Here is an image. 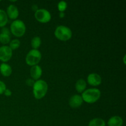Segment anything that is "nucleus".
<instances>
[{
    "label": "nucleus",
    "instance_id": "obj_4",
    "mask_svg": "<svg viewBox=\"0 0 126 126\" xmlns=\"http://www.w3.org/2000/svg\"><path fill=\"white\" fill-rule=\"evenodd\" d=\"M11 33L17 37H21L25 34L26 27L24 22L20 20H16L13 21L11 25Z\"/></svg>",
    "mask_w": 126,
    "mask_h": 126
},
{
    "label": "nucleus",
    "instance_id": "obj_12",
    "mask_svg": "<svg viewBox=\"0 0 126 126\" xmlns=\"http://www.w3.org/2000/svg\"><path fill=\"white\" fill-rule=\"evenodd\" d=\"M18 10L14 5H10L7 9V16L11 19H16L18 16Z\"/></svg>",
    "mask_w": 126,
    "mask_h": 126
},
{
    "label": "nucleus",
    "instance_id": "obj_17",
    "mask_svg": "<svg viewBox=\"0 0 126 126\" xmlns=\"http://www.w3.org/2000/svg\"><path fill=\"white\" fill-rule=\"evenodd\" d=\"M105 122L102 118H97L92 119L89 123V126H105Z\"/></svg>",
    "mask_w": 126,
    "mask_h": 126
},
{
    "label": "nucleus",
    "instance_id": "obj_24",
    "mask_svg": "<svg viewBox=\"0 0 126 126\" xmlns=\"http://www.w3.org/2000/svg\"><path fill=\"white\" fill-rule=\"evenodd\" d=\"M64 16H65V14H64V12H60V17H61V18H63V17H64Z\"/></svg>",
    "mask_w": 126,
    "mask_h": 126
},
{
    "label": "nucleus",
    "instance_id": "obj_13",
    "mask_svg": "<svg viewBox=\"0 0 126 126\" xmlns=\"http://www.w3.org/2000/svg\"><path fill=\"white\" fill-rule=\"evenodd\" d=\"M12 68L8 64L6 63H2L0 65V72L2 76H5V77L11 76V75L12 74Z\"/></svg>",
    "mask_w": 126,
    "mask_h": 126
},
{
    "label": "nucleus",
    "instance_id": "obj_20",
    "mask_svg": "<svg viewBox=\"0 0 126 126\" xmlns=\"http://www.w3.org/2000/svg\"><path fill=\"white\" fill-rule=\"evenodd\" d=\"M67 7V3L65 1H62L58 4V9L60 11V12H63L66 10Z\"/></svg>",
    "mask_w": 126,
    "mask_h": 126
},
{
    "label": "nucleus",
    "instance_id": "obj_22",
    "mask_svg": "<svg viewBox=\"0 0 126 126\" xmlns=\"http://www.w3.org/2000/svg\"><path fill=\"white\" fill-rule=\"evenodd\" d=\"M26 84H27V85H28L29 86H33V85L34 84V81L33 79L28 78L26 80Z\"/></svg>",
    "mask_w": 126,
    "mask_h": 126
},
{
    "label": "nucleus",
    "instance_id": "obj_6",
    "mask_svg": "<svg viewBox=\"0 0 126 126\" xmlns=\"http://www.w3.org/2000/svg\"><path fill=\"white\" fill-rule=\"evenodd\" d=\"M34 17L38 22L41 23H47L51 19V15L47 10L39 9L34 13Z\"/></svg>",
    "mask_w": 126,
    "mask_h": 126
},
{
    "label": "nucleus",
    "instance_id": "obj_21",
    "mask_svg": "<svg viewBox=\"0 0 126 126\" xmlns=\"http://www.w3.org/2000/svg\"><path fill=\"white\" fill-rule=\"evenodd\" d=\"M6 89V84H4V82L0 81V95L2 94Z\"/></svg>",
    "mask_w": 126,
    "mask_h": 126
},
{
    "label": "nucleus",
    "instance_id": "obj_5",
    "mask_svg": "<svg viewBox=\"0 0 126 126\" xmlns=\"http://www.w3.org/2000/svg\"><path fill=\"white\" fill-rule=\"evenodd\" d=\"M41 59V54L38 49H32L27 54L25 61L27 65L34 66L39 63Z\"/></svg>",
    "mask_w": 126,
    "mask_h": 126
},
{
    "label": "nucleus",
    "instance_id": "obj_10",
    "mask_svg": "<svg viewBox=\"0 0 126 126\" xmlns=\"http://www.w3.org/2000/svg\"><path fill=\"white\" fill-rule=\"evenodd\" d=\"M11 32L8 28L3 27L0 34V42L3 44H8L11 40Z\"/></svg>",
    "mask_w": 126,
    "mask_h": 126
},
{
    "label": "nucleus",
    "instance_id": "obj_3",
    "mask_svg": "<svg viewBox=\"0 0 126 126\" xmlns=\"http://www.w3.org/2000/svg\"><path fill=\"white\" fill-rule=\"evenodd\" d=\"M54 34L59 40L66 41L71 39L72 37V32L68 27L63 25H60L56 28Z\"/></svg>",
    "mask_w": 126,
    "mask_h": 126
},
{
    "label": "nucleus",
    "instance_id": "obj_23",
    "mask_svg": "<svg viewBox=\"0 0 126 126\" xmlns=\"http://www.w3.org/2000/svg\"><path fill=\"white\" fill-rule=\"evenodd\" d=\"M4 94L7 97H9V96H11L12 95V92L11 91V90L8 89H6L4 91Z\"/></svg>",
    "mask_w": 126,
    "mask_h": 126
},
{
    "label": "nucleus",
    "instance_id": "obj_15",
    "mask_svg": "<svg viewBox=\"0 0 126 126\" xmlns=\"http://www.w3.org/2000/svg\"><path fill=\"white\" fill-rule=\"evenodd\" d=\"M86 82L83 79H79L78 80L75 84L76 90L79 93H82L86 90Z\"/></svg>",
    "mask_w": 126,
    "mask_h": 126
},
{
    "label": "nucleus",
    "instance_id": "obj_7",
    "mask_svg": "<svg viewBox=\"0 0 126 126\" xmlns=\"http://www.w3.org/2000/svg\"><path fill=\"white\" fill-rule=\"evenodd\" d=\"M12 56V50L7 46H2L0 47V60L6 62L11 59Z\"/></svg>",
    "mask_w": 126,
    "mask_h": 126
},
{
    "label": "nucleus",
    "instance_id": "obj_14",
    "mask_svg": "<svg viewBox=\"0 0 126 126\" xmlns=\"http://www.w3.org/2000/svg\"><path fill=\"white\" fill-rule=\"evenodd\" d=\"M123 125V120L121 117L114 116L110 118L108 121V126H122Z\"/></svg>",
    "mask_w": 126,
    "mask_h": 126
},
{
    "label": "nucleus",
    "instance_id": "obj_8",
    "mask_svg": "<svg viewBox=\"0 0 126 126\" xmlns=\"http://www.w3.org/2000/svg\"><path fill=\"white\" fill-rule=\"evenodd\" d=\"M87 82L91 86H98L102 83V78L97 73L89 74L87 77Z\"/></svg>",
    "mask_w": 126,
    "mask_h": 126
},
{
    "label": "nucleus",
    "instance_id": "obj_16",
    "mask_svg": "<svg viewBox=\"0 0 126 126\" xmlns=\"http://www.w3.org/2000/svg\"><path fill=\"white\" fill-rule=\"evenodd\" d=\"M8 22V17L4 10L0 9V27H3Z\"/></svg>",
    "mask_w": 126,
    "mask_h": 126
},
{
    "label": "nucleus",
    "instance_id": "obj_18",
    "mask_svg": "<svg viewBox=\"0 0 126 126\" xmlns=\"http://www.w3.org/2000/svg\"><path fill=\"white\" fill-rule=\"evenodd\" d=\"M41 44V38L39 37H34L32 39L31 44H32V46L33 48V49H38L40 47Z\"/></svg>",
    "mask_w": 126,
    "mask_h": 126
},
{
    "label": "nucleus",
    "instance_id": "obj_2",
    "mask_svg": "<svg viewBox=\"0 0 126 126\" xmlns=\"http://www.w3.org/2000/svg\"><path fill=\"white\" fill-rule=\"evenodd\" d=\"M101 95L100 90L96 88H91L85 90L82 94V100L88 103H94L98 100Z\"/></svg>",
    "mask_w": 126,
    "mask_h": 126
},
{
    "label": "nucleus",
    "instance_id": "obj_19",
    "mask_svg": "<svg viewBox=\"0 0 126 126\" xmlns=\"http://www.w3.org/2000/svg\"><path fill=\"white\" fill-rule=\"evenodd\" d=\"M20 45V42L18 39H15L11 41L9 44V47L11 48L12 50H16L17 48H18Z\"/></svg>",
    "mask_w": 126,
    "mask_h": 126
},
{
    "label": "nucleus",
    "instance_id": "obj_11",
    "mask_svg": "<svg viewBox=\"0 0 126 126\" xmlns=\"http://www.w3.org/2000/svg\"><path fill=\"white\" fill-rule=\"evenodd\" d=\"M42 69L38 65H34L32 67L30 70V75L33 80H38L42 75Z\"/></svg>",
    "mask_w": 126,
    "mask_h": 126
},
{
    "label": "nucleus",
    "instance_id": "obj_1",
    "mask_svg": "<svg viewBox=\"0 0 126 126\" xmlns=\"http://www.w3.org/2000/svg\"><path fill=\"white\" fill-rule=\"evenodd\" d=\"M48 90V85L45 81L37 80L33 86V92L36 99H41L46 94Z\"/></svg>",
    "mask_w": 126,
    "mask_h": 126
},
{
    "label": "nucleus",
    "instance_id": "obj_9",
    "mask_svg": "<svg viewBox=\"0 0 126 126\" xmlns=\"http://www.w3.org/2000/svg\"><path fill=\"white\" fill-rule=\"evenodd\" d=\"M83 102L81 96L79 95H74L69 100V105L73 108H77L81 106Z\"/></svg>",
    "mask_w": 126,
    "mask_h": 126
}]
</instances>
